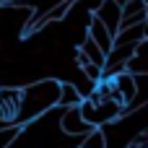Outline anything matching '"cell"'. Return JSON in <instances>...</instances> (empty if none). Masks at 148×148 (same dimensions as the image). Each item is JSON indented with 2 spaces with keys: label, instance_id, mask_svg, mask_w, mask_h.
<instances>
[{
  "label": "cell",
  "instance_id": "cell-3",
  "mask_svg": "<svg viewBox=\"0 0 148 148\" xmlns=\"http://www.w3.org/2000/svg\"><path fill=\"white\" fill-rule=\"evenodd\" d=\"M57 125H60V130H62L65 135H70V138H83V135H88V133L94 130V127L83 120L81 104H78V107H68V109H60Z\"/></svg>",
  "mask_w": 148,
  "mask_h": 148
},
{
  "label": "cell",
  "instance_id": "cell-11",
  "mask_svg": "<svg viewBox=\"0 0 148 148\" xmlns=\"http://www.w3.org/2000/svg\"><path fill=\"white\" fill-rule=\"evenodd\" d=\"M16 133H18V125H8V127H3V130H0V148H8V143L16 138Z\"/></svg>",
  "mask_w": 148,
  "mask_h": 148
},
{
  "label": "cell",
  "instance_id": "cell-9",
  "mask_svg": "<svg viewBox=\"0 0 148 148\" xmlns=\"http://www.w3.org/2000/svg\"><path fill=\"white\" fill-rule=\"evenodd\" d=\"M109 143H107V133L101 130V127H94L88 135H83L81 138V143H78V148H107Z\"/></svg>",
  "mask_w": 148,
  "mask_h": 148
},
{
  "label": "cell",
  "instance_id": "cell-1",
  "mask_svg": "<svg viewBox=\"0 0 148 148\" xmlns=\"http://www.w3.org/2000/svg\"><path fill=\"white\" fill-rule=\"evenodd\" d=\"M57 94H60V81L47 78V81H31L18 88V112L13 117V125H26L49 109L57 107Z\"/></svg>",
  "mask_w": 148,
  "mask_h": 148
},
{
  "label": "cell",
  "instance_id": "cell-12",
  "mask_svg": "<svg viewBox=\"0 0 148 148\" xmlns=\"http://www.w3.org/2000/svg\"><path fill=\"white\" fill-rule=\"evenodd\" d=\"M10 3H16V0H0V5H10Z\"/></svg>",
  "mask_w": 148,
  "mask_h": 148
},
{
  "label": "cell",
  "instance_id": "cell-5",
  "mask_svg": "<svg viewBox=\"0 0 148 148\" xmlns=\"http://www.w3.org/2000/svg\"><path fill=\"white\" fill-rule=\"evenodd\" d=\"M146 23H138V26H130V29H120L114 36H112V47H125V44H140L146 42Z\"/></svg>",
  "mask_w": 148,
  "mask_h": 148
},
{
  "label": "cell",
  "instance_id": "cell-13",
  "mask_svg": "<svg viewBox=\"0 0 148 148\" xmlns=\"http://www.w3.org/2000/svg\"><path fill=\"white\" fill-rule=\"evenodd\" d=\"M3 127H8V122H5V120L0 117V130H3Z\"/></svg>",
  "mask_w": 148,
  "mask_h": 148
},
{
  "label": "cell",
  "instance_id": "cell-6",
  "mask_svg": "<svg viewBox=\"0 0 148 148\" xmlns=\"http://www.w3.org/2000/svg\"><path fill=\"white\" fill-rule=\"evenodd\" d=\"M86 36H88V39H91V42H94L104 55L112 49V34H109V31H107V29H104L94 16H91V21H88V26H86Z\"/></svg>",
  "mask_w": 148,
  "mask_h": 148
},
{
  "label": "cell",
  "instance_id": "cell-7",
  "mask_svg": "<svg viewBox=\"0 0 148 148\" xmlns=\"http://www.w3.org/2000/svg\"><path fill=\"white\" fill-rule=\"evenodd\" d=\"M83 101V96L78 94V86L73 81H62L60 83V94H57V107L68 109V107H78Z\"/></svg>",
  "mask_w": 148,
  "mask_h": 148
},
{
  "label": "cell",
  "instance_id": "cell-10",
  "mask_svg": "<svg viewBox=\"0 0 148 148\" xmlns=\"http://www.w3.org/2000/svg\"><path fill=\"white\" fill-rule=\"evenodd\" d=\"M143 10H148V0H127L120 8V16H135V13H143Z\"/></svg>",
  "mask_w": 148,
  "mask_h": 148
},
{
  "label": "cell",
  "instance_id": "cell-8",
  "mask_svg": "<svg viewBox=\"0 0 148 148\" xmlns=\"http://www.w3.org/2000/svg\"><path fill=\"white\" fill-rule=\"evenodd\" d=\"M78 52H81L88 62H94V65L104 68V57H107V55H104V52H101V49H99V47H96L88 36H83V42H81V49H78Z\"/></svg>",
  "mask_w": 148,
  "mask_h": 148
},
{
  "label": "cell",
  "instance_id": "cell-2",
  "mask_svg": "<svg viewBox=\"0 0 148 148\" xmlns=\"http://www.w3.org/2000/svg\"><path fill=\"white\" fill-rule=\"evenodd\" d=\"M81 114H83V120H86L91 127H101V130H104L109 122L122 120V117H125V109H122L120 104H114L112 99H104V96L91 94L88 99L81 101Z\"/></svg>",
  "mask_w": 148,
  "mask_h": 148
},
{
  "label": "cell",
  "instance_id": "cell-4",
  "mask_svg": "<svg viewBox=\"0 0 148 148\" xmlns=\"http://www.w3.org/2000/svg\"><path fill=\"white\" fill-rule=\"evenodd\" d=\"M91 16H94V18L112 34V36L117 34V26H120V5H117V3H112V0H101L99 8H96Z\"/></svg>",
  "mask_w": 148,
  "mask_h": 148
}]
</instances>
